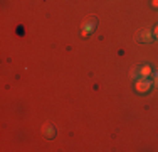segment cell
<instances>
[{
    "label": "cell",
    "mask_w": 158,
    "mask_h": 152,
    "mask_svg": "<svg viewBox=\"0 0 158 152\" xmlns=\"http://www.w3.org/2000/svg\"><path fill=\"white\" fill-rule=\"evenodd\" d=\"M155 32H153V29H143V30H138L136 36H135V41H136L138 44H152L155 42Z\"/></svg>",
    "instance_id": "obj_1"
},
{
    "label": "cell",
    "mask_w": 158,
    "mask_h": 152,
    "mask_svg": "<svg viewBox=\"0 0 158 152\" xmlns=\"http://www.w3.org/2000/svg\"><path fill=\"white\" fill-rule=\"evenodd\" d=\"M81 29H82V32H84V36L93 34L98 29V17L96 15H89V17H86L84 20H82V24H81Z\"/></svg>",
    "instance_id": "obj_2"
},
{
    "label": "cell",
    "mask_w": 158,
    "mask_h": 152,
    "mask_svg": "<svg viewBox=\"0 0 158 152\" xmlns=\"http://www.w3.org/2000/svg\"><path fill=\"white\" fill-rule=\"evenodd\" d=\"M148 74H150L148 66H143V64H138L131 69V79H141V78H146Z\"/></svg>",
    "instance_id": "obj_3"
},
{
    "label": "cell",
    "mask_w": 158,
    "mask_h": 152,
    "mask_svg": "<svg viewBox=\"0 0 158 152\" xmlns=\"http://www.w3.org/2000/svg\"><path fill=\"white\" fill-rule=\"evenodd\" d=\"M42 135H44V139H47V140H54L56 139L57 132H56V127H54L52 122H46V123L42 125Z\"/></svg>",
    "instance_id": "obj_4"
},
{
    "label": "cell",
    "mask_w": 158,
    "mask_h": 152,
    "mask_svg": "<svg viewBox=\"0 0 158 152\" xmlns=\"http://www.w3.org/2000/svg\"><path fill=\"white\" fill-rule=\"evenodd\" d=\"M152 86H153V81H150L148 78H141L136 83V91H140V93H150Z\"/></svg>",
    "instance_id": "obj_5"
},
{
    "label": "cell",
    "mask_w": 158,
    "mask_h": 152,
    "mask_svg": "<svg viewBox=\"0 0 158 152\" xmlns=\"http://www.w3.org/2000/svg\"><path fill=\"white\" fill-rule=\"evenodd\" d=\"M153 85H155L156 88H158V71H156V73H155V83H153Z\"/></svg>",
    "instance_id": "obj_6"
},
{
    "label": "cell",
    "mask_w": 158,
    "mask_h": 152,
    "mask_svg": "<svg viewBox=\"0 0 158 152\" xmlns=\"http://www.w3.org/2000/svg\"><path fill=\"white\" fill-rule=\"evenodd\" d=\"M153 7H155V9L158 7V0H153Z\"/></svg>",
    "instance_id": "obj_7"
},
{
    "label": "cell",
    "mask_w": 158,
    "mask_h": 152,
    "mask_svg": "<svg viewBox=\"0 0 158 152\" xmlns=\"http://www.w3.org/2000/svg\"><path fill=\"white\" fill-rule=\"evenodd\" d=\"M153 32H155V37H158V27H156L155 30H153Z\"/></svg>",
    "instance_id": "obj_8"
}]
</instances>
